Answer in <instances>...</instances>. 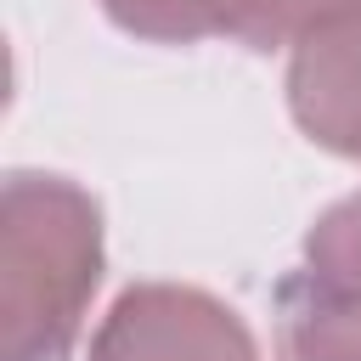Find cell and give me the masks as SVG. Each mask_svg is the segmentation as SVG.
I'll list each match as a JSON object with an SVG mask.
<instances>
[{"mask_svg":"<svg viewBox=\"0 0 361 361\" xmlns=\"http://www.w3.org/2000/svg\"><path fill=\"white\" fill-rule=\"evenodd\" d=\"M85 361H259L231 305L180 282H135L102 316Z\"/></svg>","mask_w":361,"mask_h":361,"instance_id":"3","label":"cell"},{"mask_svg":"<svg viewBox=\"0 0 361 361\" xmlns=\"http://www.w3.org/2000/svg\"><path fill=\"white\" fill-rule=\"evenodd\" d=\"M288 113L322 152L361 158V11L288 45Z\"/></svg>","mask_w":361,"mask_h":361,"instance_id":"4","label":"cell"},{"mask_svg":"<svg viewBox=\"0 0 361 361\" xmlns=\"http://www.w3.org/2000/svg\"><path fill=\"white\" fill-rule=\"evenodd\" d=\"M344 11H361V0H259L243 45H254V51L293 45L299 34H310L316 23H333V17H344Z\"/></svg>","mask_w":361,"mask_h":361,"instance_id":"6","label":"cell"},{"mask_svg":"<svg viewBox=\"0 0 361 361\" xmlns=\"http://www.w3.org/2000/svg\"><path fill=\"white\" fill-rule=\"evenodd\" d=\"M102 288V209L68 175L17 169L0 192V355L68 361Z\"/></svg>","mask_w":361,"mask_h":361,"instance_id":"1","label":"cell"},{"mask_svg":"<svg viewBox=\"0 0 361 361\" xmlns=\"http://www.w3.org/2000/svg\"><path fill=\"white\" fill-rule=\"evenodd\" d=\"M259 0H102V11L152 45H197V39H243Z\"/></svg>","mask_w":361,"mask_h":361,"instance_id":"5","label":"cell"},{"mask_svg":"<svg viewBox=\"0 0 361 361\" xmlns=\"http://www.w3.org/2000/svg\"><path fill=\"white\" fill-rule=\"evenodd\" d=\"M282 361H361V197L333 203L276 288Z\"/></svg>","mask_w":361,"mask_h":361,"instance_id":"2","label":"cell"}]
</instances>
